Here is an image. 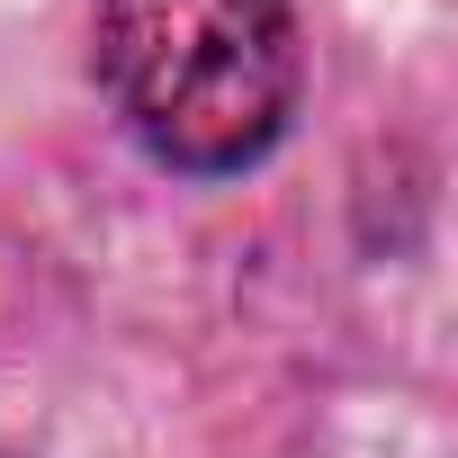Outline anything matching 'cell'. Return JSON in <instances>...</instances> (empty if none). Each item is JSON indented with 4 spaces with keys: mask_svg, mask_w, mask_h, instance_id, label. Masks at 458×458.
Here are the masks:
<instances>
[{
    "mask_svg": "<svg viewBox=\"0 0 458 458\" xmlns=\"http://www.w3.org/2000/svg\"><path fill=\"white\" fill-rule=\"evenodd\" d=\"M99 81L171 171H243L297 108L288 0H99Z\"/></svg>",
    "mask_w": 458,
    "mask_h": 458,
    "instance_id": "obj_1",
    "label": "cell"
}]
</instances>
